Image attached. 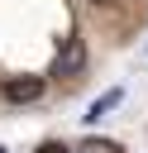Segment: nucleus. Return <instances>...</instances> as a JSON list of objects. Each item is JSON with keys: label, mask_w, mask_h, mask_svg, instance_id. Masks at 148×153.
I'll return each instance as SVG.
<instances>
[{"label": "nucleus", "mask_w": 148, "mask_h": 153, "mask_svg": "<svg viewBox=\"0 0 148 153\" xmlns=\"http://www.w3.org/2000/svg\"><path fill=\"white\" fill-rule=\"evenodd\" d=\"M81 67H86V43H81V38H67V48H62L57 62H53V72H57V76H76Z\"/></svg>", "instance_id": "2"}, {"label": "nucleus", "mask_w": 148, "mask_h": 153, "mask_svg": "<svg viewBox=\"0 0 148 153\" xmlns=\"http://www.w3.org/2000/svg\"><path fill=\"white\" fill-rule=\"evenodd\" d=\"M81 153H119V148H115V143H95V139H86Z\"/></svg>", "instance_id": "4"}, {"label": "nucleus", "mask_w": 148, "mask_h": 153, "mask_svg": "<svg viewBox=\"0 0 148 153\" xmlns=\"http://www.w3.org/2000/svg\"><path fill=\"white\" fill-rule=\"evenodd\" d=\"M119 100H124V91H119V86H115V91H105V96H95V100H91V110H86V120H100V115H110Z\"/></svg>", "instance_id": "3"}, {"label": "nucleus", "mask_w": 148, "mask_h": 153, "mask_svg": "<svg viewBox=\"0 0 148 153\" xmlns=\"http://www.w3.org/2000/svg\"><path fill=\"white\" fill-rule=\"evenodd\" d=\"M95 5H110V0H95Z\"/></svg>", "instance_id": "6"}, {"label": "nucleus", "mask_w": 148, "mask_h": 153, "mask_svg": "<svg viewBox=\"0 0 148 153\" xmlns=\"http://www.w3.org/2000/svg\"><path fill=\"white\" fill-rule=\"evenodd\" d=\"M38 153H62V148H57V143H43V148H38Z\"/></svg>", "instance_id": "5"}, {"label": "nucleus", "mask_w": 148, "mask_h": 153, "mask_svg": "<svg viewBox=\"0 0 148 153\" xmlns=\"http://www.w3.org/2000/svg\"><path fill=\"white\" fill-rule=\"evenodd\" d=\"M0 153H5V148H0Z\"/></svg>", "instance_id": "7"}, {"label": "nucleus", "mask_w": 148, "mask_h": 153, "mask_svg": "<svg viewBox=\"0 0 148 153\" xmlns=\"http://www.w3.org/2000/svg\"><path fill=\"white\" fill-rule=\"evenodd\" d=\"M0 91H5V100H10V105H29V100H38V96H43V81H38V76H10Z\"/></svg>", "instance_id": "1"}]
</instances>
